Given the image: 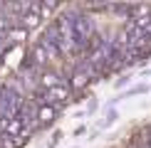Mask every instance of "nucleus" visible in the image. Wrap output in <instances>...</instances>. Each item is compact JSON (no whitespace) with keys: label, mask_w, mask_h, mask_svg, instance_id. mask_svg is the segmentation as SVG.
<instances>
[{"label":"nucleus","mask_w":151,"mask_h":148,"mask_svg":"<svg viewBox=\"0 0 151 148\" xmlns=\"http://www.w3.org/2000/svg\"><path fill=\"white\" fill-rule=\"evenodd\" d=\"M114 148H151V121L127 133Z\"/></svg>","instance_id":"f257e3e1"}]
</instances>
